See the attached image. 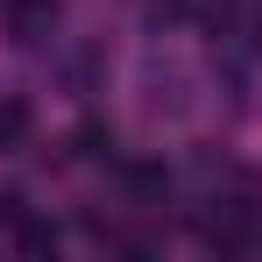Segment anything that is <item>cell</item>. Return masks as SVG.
I'll return each mask as SVG.
<instances>
[{
    "mask_svg": "<svg viewBox=\"0 0 262 262\" xmlns=\"http://www.w3.org/2000/svg\"><path fill=\"white\" fill-rule=\"evenodd\" d=\"M29 135H36V114H29V99H0V156H21L29 149Z\"/></svg>",
    "mask_w": 262,
    "mask_h": 262,
    "instance_id": "obj_2",
    "label": "cell"
},
{
    "mask_svg": "<svg viewBox=\"0 0 262 262\" xmlns=\"http://www.w3.org/2000/svg\"><path fill=\"white\" fill-rule=\"evenodd\" d=\"M71 156H78V163H114V128H106L99 114L78 121V128H71Z\"/></svg>",
    "mask_w": 262,
    "mask_h": 262,
    "instance_id": "obj_3",
    "label": "cell"
},
{
    "mask_svg": "<svg viewBox=\"0 0 262 262\" xmlns=\"http://www.w3.org/2000/svg\"><path fill=\"white\" fill-rule=\"evenodd\" d=\"M121 184H128V199L156 206V199L170 191V170H163V163H121Z\"/></svg>",
    "mask_w": 262,
    "mask_h": 262,
    "instance_id": "obj_4",
    "label": "cell"
},
{
    "mask_svg": "<svg viewBox=\"0 0 262 262\" xmlns=\"http://www.w3.org/2000/svg\"><path fill=\"white\" fill-rule=\"evenodd\" d=\"M21 248H29V255H57V227H50V220H29V213H21Z\"/></svg>",
    "mask_w": 262,
    "mask_h": 262,
    "instance_id": "obj_5",
    "label": "cell"
},
{
    "mask_svg": "<svg viewBox=\"0 0 262 262\" xmlns=\"http://www.w3.org/2000/svg\"><path fill=\"white\" fill-rule=\"evenodd\" d=\"M0 14H7V36H14V43H50V36H57V21H64V7H57V0H7Z\"/></svg>",
    "mask_w": 262,
    "mask_h": 262,
    "instance_id": "obj_1",
    "label": "cell"
},
{
    "mask_svg": "<svg viewBox=\"0 0 262 262\" xmlns=\"http://www.w3.org/2000/svg\"><path fill=\"white\" fill-rule=\"evenodd\" d=\"M0 227H21V191H0Z\"/></svg>",
    "mask_w": 262,
    "mask_h": 262,
    "instance_id": "obj_6",
    "label": "cell"
}]
</instances>
